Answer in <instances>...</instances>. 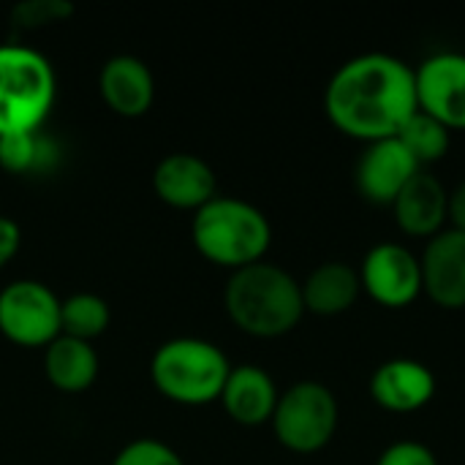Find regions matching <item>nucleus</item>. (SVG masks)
Masks as SVG:
<instances>
[{
	"instance_id": "nucleus-25",
	"label": "nucleus",
	"mask_w": 465,
	"mask_h": 465,
	"mask_svg": "<svg viewBox=\"0 0 465 465\" xmlns=\"http://www.w3.org/2000/svg\"><path fill=\"white\" fill-rule=\"evenodd\" d=\"M22 245V229L14 218L0 215V270L19 253Z\"/></svg>"
},
{
	"instance_id": "nucleus-13",
	"label": "nucleus",
	"mask_w": 465,
	"mask_h": 465,
	"mask_svg": "<svg viewBox=\"0 0 465 465\" xmlns=\"http://www.w3.org/2000/svg\"><path fill=\"white\" fill-rule=\"evenodd\" d=\"M371 398L390 414H414L436 398V376L420 360H390L373 371Z\"/></svg>"
},
{
	"instance_id": "nucleus-18",
	"label": "nucleus",
	"mask_w": 465,
	"mask_h": 465,
	"mask_svg": "<svg viewBox=\"0 0 465 465\" xmlns=\"http://www.w3.org/2000/svg\"><path fill=\"white\" fill-rule=\"evenodd\" d=\"M44 376L65 395L87 392L98 379V354L93 343L60 335L44 349Z\"/></svg>"
},
{
	"instance_id": "nucleus-7",
	"label": "nucleus",
	"mask_w": 465,
	"mask_h": 465,
	"mask_svg": "<svg viewBox=\"0 0 465 465\" xmlns=\"http://www.w3.org/2000/svg\"><path fill=\"white\" fill-rule=\"evenodd\" d=\"M0 335L22 349L60 338V300L41 281H14L0 292Z\"/></svg>"
},
{
	"instance_id": "nucleus-8",
	"label": "nucleus",
	"mask_w": 465,
	"mask_h": 465,
	"mask_svg": "<svg viewBox=\"0 0 465 465\" xmlns=\"http://www.w3.org/2000/svg\"><path fill=\"white\" fill-rule=\"evenodd\" d=\"M360 283L376 305L390 311L409 308L422 294L420 256L401 242H379L362 259Z\"/></svg>"
},
{
	"instance_id": "nucleus-11",
	"label": "nucleus",
	"mask_w": 465,
	"mask_h": 465,
	"mask_svg": "<svg viewBox=\"0 0 465 465\" xmlns=\"http://www.w3.org/2000/svg\"><path fill=\"white\" fill-rule=\"evenodd\" d=\"M422 294L444 311L465 308V232L444 229L428 240L422 256Z\"/></svg>"
},
{
	"instance_id": "nucleus-15",
	"label": "nucleus",
	"mask_w": 465,
	"mask_h": 465,
	"mask_svg": "<svg viewBox=\"0 0 465 465\" xmlns=\"http://www.w3.org/2000/svg\"><path fill=\"white\" fill-rule=\"evenodd\" d=\"M395 223L409 237H436L450 221V191L439 177L420 172L392 202Z\"/></svg>"
},
{
	"instance_id": "nucleus-2",
	"label": "nucleus",
	"mask_w": 465,
	"mask_h": 465,
	"mask_svg": "<svg viewBox=\"0 0 465 465\" xmlns=\"http://www.w3.org/2000/svg\"><path fill=\"white\" fill-rule=\"evenodd\" d=\"M223 305L240 332L262 341L289 335L305 316L300 283L283 267L270 262L232 272Z\"/></svg>"
},
{
	"instance_id": "nucleus-12",
	"label": "nucleus",
	"mask_w": 465,
	"mask_h": 465,
	"mask_svg": "<svg viewBox=\"0 0 465 465\" xmlns=\"http://www.w3.org/2000/svg\"><path fill=\"white\" fill-rule=\"evenodd\" d=\"M155 196L174 210H202L218 196V180L207 161L191 153H169L153 172Z\"/></svg>"
},
{
	"instance_id": "nucleus-23",
	"label": "nucleus",
	"mask_w": 465,
	"mask_h": 465,
	"mask_svg": "<svg viewBox=\"0 0 465 465\" xmlns=\"http://www.w3.org/2000/svg\"><path fill=\"white\" fill-rule=\"evenodd\" d=\"M112 465H185L183 458L163 441L155 439H136L125 444Z\"/></svg>"
},
{
	"instance_id": "nucleus-19",
	"label": "nucleus",
	"mask_w": 465,
	"mask_h": 465,
	"mask_svg": "<svg viewBox=\"0 0 465 465\" xmlns=\"http://www.w3.org/2000/svg\"><path fill=\"white\" fill-rule=\"evenodd\" d=\"M109 319H112L109 305L98 294L79 292V294L60 300V335L93 343L98 335L106 332Z\"/></svg>"
},
{
	"instance_id": "nucleus-6",
	"label": "nucleus",
	"mask_w": 465,
	"mask_h": 465,
	"mask_svg": "<svg viewBox=\"0 0 465 465\" xmlns=\"http://www.w3.org/2000/svg\"><path fill=\"white\" fill-rule=\"evenodd\" d=\"M341 406L330 387L319 381H300L281 392L270 420L281 447L294 455L322 452L338 430Z\"/></svg>"
},
{
	"instance_id": "nucleus-21",
	"label": "nucleus",
	"mask_w": 465,
	"mask_h": 465,
	"mask_svg": "<svg viewBox=\"0 0 465 465\" xmlns=\"http://www.w3.org/2000/svg\"><path fill=\"white\" fill-rule=\"evenodd\" d=\"M52 158H54V147L46 136H41V131L0 139V172L33 174L46 169Z\"/></svg>"
},
{
	"instance_id": "nucleus-5",
	"label": "nucleus",
	"mask_w": 465,
	"mask_h": 465,
	"mask_svg": "<svg viewBox=\"0 0 465 465\" xmlns=\"http://www.w3.org/2000/svg\"><path fill=\"white\" fill-rule=\"evenodd\" d=\"M232 373L226 354L202 338H174L155 349L150 379L155 390L180 406H207L221 401Z\"/></svg>"
},
{
	"instance_id": "nucleus-3",
	"label": "nucleus",
	"mask_w": 465,
	"mask_h": 465,
	"mask_svg": "<svg viewBox=\"0 0 465 465\" xmlns=\"http://www.w3.org/2000/svg\"><path fill=\"white\" fill-rule=\"evenodd\" d=\"M191 240L210 264L237 272L264 262L272 245V226L256 204L215 196L193 213Z\"/></svg>"
},
{
	"instance_id": "nucleus-20",
	"label": "nucleus",
	"mask_w": 465,
	"mask_h": 465,
	"mask_svg": "<svg viewBox=\"0 0 465 465\" xmlns=\"http://www.w3.org/2000/svg\"><path fill=\"white\" fill-rule=\"evenodd\" d=\"M398 139L403 142V147L414 155L420 166H430L447 158L450 144H452V131L441 125L439 120H433L430 114L417 109L401 128Z\"/></svg>"
},
{
	"instance_id": "nucleus-26",
	"label": "nucleus",
	"mask_w": 465,
	"mask_h": 465,
	"mask_svg": "<svg viewBox=\"0 0 465 465\" xmlns=\"http://www.w3.org/2000/svg\"><path fill=\"white\" fill-rule=\"evenodd\" d=\"M450 223L452 229L465 232V180L455 191H450Z\"/></svg>"
},
{
	"instance_id": "nucleus-9",
	"label": "nucleus",
	"mask_w": 465,
	"mask_h": 465,
	"mask_svg": "<svg viewBox=\"0 0 465 465\" xmlns=\"http://www.w3.org/2000/svg\"><path fill=\"white\" fill-rule=\"evenodd\" d=\"M417 106L450 131H465V54L436 52L414 68Z\"/></svg>"
},
{
	"instance_id": "nucleus-16",
	"label": "nucleus",
	"mask_w": 465,
	"mask_h": 465,
	"mask_svg": "<svg viewBox=\"0 0 465 465\" xmlns=\"http://www.w3.org/2000/svg\"><path fill=\"white\" fill-rule=\"evenodd\" d=\"M278 398H281V392L264 368L237 365V368H232V373L223 384L221 406L229 414V420H234L237 425L259 428L272 420Z\"/></svg>"
},
{
	"instance_id": "nucleus-17",
	"label": "nucleus",
	"mask_w": 465,
	"mask_h": 465,
	"mask_svg": "<svg viewBox=\"0 0 465 465\" xmlns=\"http://www.w3.org/2000/svg\"><path fill=\"white\" fill-rule=\"evenodd\" d=\"M302 305L305 313L316 316H341L362 294L360 272L343 262H324L319 264L302 283Z\"/></svg>"
},
{
	"instance_id": "nucleus-22",
	"label": "nucleus",
	"mask_w": 465,
	"mask_h": 465,
	"mask_svg": "<svg viewBox=\"0 0 465 465\" xmlns=\"http://www.w3.org/2000/svg\"><path fill=\"white\" fill-rule=\"evenodd\" d=\"M74 14L71 3L63 0H30L14 8V25L22 30H38L54 22H65Z\"/></svg>"
},
{
	"instance_id": "nucleus-1",
	"label": "nucleus",
	"mask_w": 465,
	"mask_h": 465,
	"mask_svg": "<svg viewBox=\"0 0 465 465\" xmlns=\"http://www.w3.org/2000/svg\"><path fill=\"white\" fill-rule=\"evenodd\" d=\"M417 109L414 68L387 52L346 60L324 90L330 123L343 136L365 144L395 139Z\"/></svg>"
},
{
	"instance_id": "nucleus-14",
	"label": "nucleus",
	"mask_w": 465,
	"mask_h": 465,
	"mask_svg": "<svg viewBox=\"0 0 465 465\" xmlns=\"http://www.w3.org/2000/svg\"><path fill=\"white\" fill-rule=\"evenodd\" d=\"M101 101L120 117H142L155 101V79L144 60L134 54H114L98 74Z\"/></svg>"
},
{
	"instance_id": "nucleus-24",
	"label": "nucleus",
	"mask_w": 465,
	"mask_h": 465,
	"mask_svg": "<svg viewBox=\"0 0 465 465\" xmlns=\"http://www.w3.org/2000/svg\"><path fill=\"white\" fill-rule=\"evenodd\" d=\"M376 465H439V458L420 441H395L379 455Z\"/></svg>"
},
{
	"instance_id": "nucleus-4",
	"label": "nucleus",
	"mask_w": 465,
	"mask_h": 465,
	"mask_svg": "<svg viewBox=\"0 0 465 465\" xmlns=\"http://www.w3.org/2000/svg\"><path fill=\"white\" fill-rule=\"evenodd\" d=\"M57 95V76L46 54L22 44H0V139L35 134Z\"/></svg>"
},
{
	"instance_id": "nucleus-10",
	"label": "nucleus",
	"mask_w": 465,
	"mask_h": 465,
	"mask_svg": "<svg viewBox=\"0 0 465 465\" xmlns=\"http://www.w3.org/2000/svg\"><path fill=\"white\" fill-rule=\"evenodd\" d=\"M420 172H422V166L395 136V139H381V142L365 144V150L354 166V183L365 202L379 204V207H392V202L401 196V191Z\"/></svg>"
}]
</instances>
